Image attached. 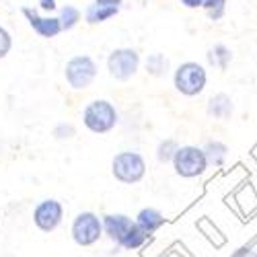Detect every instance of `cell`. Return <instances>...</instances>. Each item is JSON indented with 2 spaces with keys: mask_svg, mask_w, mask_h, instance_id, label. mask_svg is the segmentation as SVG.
Returning a JSON list of instances; mask_svg holds the SVG:
<instances>
[{
  "mask_svg": "<svg viewBox=\"0 0 257 257\" xmlns=\"http://www.w3.org/2000/svg\"><path fill=\"white\" fill-rule=\"evenodd\" d=\"M101 220H103V237L109 239L115 247L123 239V234L130 230V226L134 224V218L123 212H109L105 216H101Z\"/></svg>",
  "mask_w": 257,
  "mask_h": 257,
  "instance_id": "cell-10",
  "label": "cell"
},
{
  "mask_svg": "<svg viewBox=\"0 0 257 257\" xmlns=\"http://www.w3.org/2000/svg\"><path fill=\"white\" fill-rule=\"evenodd\" d=\"M230 60H232V54H230V50H228L226 46H222V44L214 46V48L208 52V62L212 64V66L220 68V70H226V68H228Z\"/></svg>",
  "mask_w": 257,
  "mask_h": 257,
  "instance_id": "cell-19",
  "label": "cell"
},
{
  "mask_svg": "<svg viewBox=\"0 0 257 257\" xmlns=\"http://www.w3.org/2000/svg\"><path fill=\"white\" fill-rule=\"evenodd\" d=\"M23 17L27 19L29 27L33 29V33H37L44 39H54L62 33L60 21L54 15H41L39 9H31V7H23Z\"/></svg>",
  "mask_w": 257,
  "mask_h": 257,
  "instance_id": "cell-9",
  "label": "cell"
},
{
  "mask_svg": "<svg viewBox=\"0 0 257 257\" xmlns=\"http://www.w3.org/2000/svg\"><path fill=\"white\" fill-rule=\"evenodd\" d=\"M58 21H60V27H62V33L64 31H72L80 21H82V13L80 9H76L74 5H64L58 9Z\"/></svg>",
  "mask_w": 257,
  "mask_h": 257,
  "instance_id": "cell-17",
  "label": "cell"
},
{
  "mask_svg": "<svg viewBox=\"0 0 257 257\" xmlns=\"http://www.w3.org/2000/svg\"><path fill=\"white\" fill-rule=\"evenodd\" d=\"M134 222L142 228L144 234H148V237H153V234L157 230H161L167 222V218L163 216V212L157 210V208H151V206H146V208H140L138 214L134 216Z\"/></svg>",
  "mask_w": 257,
  "mask_h": 257,
  "instance_id": "cell-11",
  "label": "cell"
},
{
  "mask_svg": "<svg viewBox=\"0 0 257 257\" xmlns=\"http://www.w3.org/2000/svg\"><path fill=\"white\" fill-rule=\"evenodd\" d=\"M202 151H204V157H206L208 165H212V167H222L224 161H226V155H228L226 144L220 142V140H210V142H206V146L202 148Z\"/></svg>",
  "mask_w": 257,
  "mask_h": 257,
  "instance_id": "cell-16",
  "label": "cell"
},
{
  "mask_svg": "<svg viewBox=\"0 0 257 257\" xmlns=\"http://www.w3.org/2000/svg\"><path fill=\"white\" fill-rule=\"evenodd\" d=\"M31 218H33V224H35L37 230H41V232H54L56 228H60V224L64 220V206L56 198L39 200L33 206Z\"/></svg>",
  "mask_w": 257,
  "mask_h": 257,
  "instance_id": "cell-8",
  "label": "cell"
},
{
  "mask_svg": "<svg viewBox=\"0 0 257 257\" xmlns=\"http://www.w3.org/2000/svg\"><path fill=\"white\" fill-rule=\"evenodd\" d=\"M204 3L206 0H181V5L185 9H200V7H204Z\"/></svg>",
  "mask_w": 257,
  "mask_h": 257,
  "instance_id": "cell-25",
  "label": "cell"
},
{
  "mask_svg": "<svg viewBox=\"0 0 257 257\" xmlns=\"http://www.w3.org/2000/svg\"><path fill=\"white\" fill-rule=\"evenodd\" d=\"M13 50V35L7 27L0 25V60H5Z\"/></svg>",
  "mask_w": 257,
  "mask_h": 257,
  "instance_id": "cell-22",
  "label": "cell"
},
{
  "mask_svg": "<svg viewBox=\"0 0 257 257\" xmlns=\"http://www.w3.org/2000/svg\"><path fill=\"white\" fill-rule=\"evenodd\" d=\"M95 5L101 7H111V9H119L123 5V0H95Z\"/></svg>",
  "mask_w": 257,
  "mask_h": 257,
  "instance_id": "cell-24",
  "label": "cell"
},
{
  "mask_svg": "<svg viewBox=\"0 0 257 257\" xmlns=\"http://www.w3.org/2000/svg\"><path fill=\"white\" fill-rule=\"evenodd\" d=\"M144 70H146L148 76H153V78H165L171 72V60L161 52L148 54L146 60H144Z\"/></svg>",
  "mask_w": 257,
  "mask_h": 257,
  "instance_id": "cell-12",
  "label": "cell"
},
{
  "mask_svg": "<svg viewBox=\"0 0 257 257\" xmlns=\"http://www.w3.org/2000/svg\"><path fill=\"white\" fill-rule=\"evenodd\" d=\"M179 142L177 140H173V138H165V140H161L159 144H157V151H155V157H157V161L159 163H173V159H175V153L179 151Z\"/></svg>",
  "mask_w": 257,
  "mask_h": 257,
  "instance_id": "cell-18",
  "label": "cell"
},
{
  "mask_svg": "<svg viewBox=\"0 0 257 257\" xmlns=\"http://www.w3.org/2000/svg\"><path fill=\"white\" fill-rule=\"evenodd\" d=\"M202 9L212 21H220L226 13V0H206Z\"/></svg>",
  "mask_w": 257,
  "mask_h": 257,
  "instance_id": "cell-20",
  "label": "cell"
},
{
  "mask_svg": "<svg viewBox=\"0 0 257 257\" xmlns=\"http://www.w3.org/2000/svg\"><path fill=\"white\" fill-rule=\"evenodd\" d=\"M208 82V72L198 62H183L173 70V87L185 97H198L204 93Z\"/></svg>",
  "mask_w": 257,
  "mask_h": 257,
  "instance_id": "cell-6",
  "label": "cell"
},
{
  "mask_svg": "<svg viewBox=\"0 0 257 257\" xmlns=\"http://www.w3.org/2000/svg\"><path fill=\"white\" fill-rule=\"evenodd\" d=\"M146 159L138 151H119L111 159V175L121 185H136L146 177Z\"/></svg>",
  "mask_w": 257,
  "mask_h": 257,
  "instance_id": "cell-2",
  "label": "cell"
},
{
  "mask_svg": "<svg viewBox=\"0 0 257 257\" xmlns=\"http://www.w3.org/2000/svg\"><path fill=\"white\" fill-rule=\"evenodd\" d=\"M173 169L175 173L183 179H194V177H200L204 175V171L208 169V161L204 157V151L194 144H183L179 146V151L175 153V159H173Z\"/></svg>",
  "mask_w": 257,
  "mask_h": 257,
  "instance_id": "cell-7",
  "label": "cell"
},
{
  "mask_svg": "<svg viewBox=\"0 0 257 257\" xmlns=\"http://www.w3.org/2000/svg\"><path fill=\"white\" fill-rule=\"evenodd\" d=\"M37 9L44 11L46 15H52L54 11H58V3L56 0H37Z\"/></svg>",
  "mask_w": 257,
  "mask_h": 257,
  "instance_id": "cell-23",
  "label": "cell"
},
{
  "mask_svg": "<svg viewBox=\"0 0 257 257\" xmlns=\"http://www.w3.org/2000/svg\"><path fill=\"white\" fill-rule=\"evenodd\" d=\"M119 13V9H111V7H101V5H89L84 9V21L89 25H101V23H107L109 19H113L115 15Z\"/></svg>",
  "mask_w": 257,
  "mask_h": 257,
  "instance_id": "cell-15",
  "label": "cell"
},
{
  "mask_svg": "<svg viewBox=\"0 0 257 257\" xmlns=\"http://www.w3.org/2000/svg\"><path fill=\"white\" fill-rule=\"evenodd\" d=\"M148 239H151V237H148V234H144L142 228L134 222V224L130 226V230L123 234V239L117 243V247L123 249V251H138V249H142V247L148 243Z\"/></svg>",
  "mask_w": 257,
  "mask_h": 257,
  "instance_id": "cell-14",
  "label": "cell"
},
{
  "mask_svg": "<svg viewBox=\"0 0 257 257\" xmlns=\"http://www.w3.org/2000/svg\"><path fill=\"white\" fill-rule=\"evenodd\" d=\"M99 74V64L89 54L72 56L64 66V80L72 91H84L95 82Z\"/></svg>",
  "mask_w": 257,
  "mask_h": 257,
  "instance_id": "cell-3",
  "label": "cell"
},
{
  "mask_svg": "<svg viewBox=\"0 0 257 257\" xmlns=\"http://www.w3.org/2000/svg\"><path fill=\"white\" fill-rule=\"evenodd\" d=\"M105 66L113 80L127 82L138 74V70L142 66V58H140L138 50H134V48H115L107 54Z\"/></svg>",
  "mask_w": 257,
  "mask_h": 257,
  "instance_id": "cell-5",
  "label": "cell"
},
{
  "mask_svg": "<svg viewBox=\"0 0 257 257\" xmlns=\"http://www.w3.org/2000/svg\"><path fill=\"white\" fill-rule=\"evenodd\" d=\"M206 111H208V115H210V117L226 119V117H230V115H232V101H230V97H228V95L218 93V95L210 97Z\"/></svg>",
  "mask_w": 257,
  "mask_h": 257,
  "instance_id": "cell-13",
  "label": "cell"
},
{
  "mask_svg": "<svg viewBox=\"0 0 257 257\" xmlns=\"http://www.w3.org/2000/svg\"><path fill=\"white\" fill-rule=\"evenodd\" d=\"M80 119H82V125L87 127L91 134L105 136L117 127L119 111H117L115 103L109 99H93L82 107Z\"/></svg>",
  "mask_w": 257,
  "mask_h": 257,
  "instance_id": "cell-1",
  "label": "cell"
},
{
  "mask_svg": "<svg viewBox=\"0 0 257 257\" xmlns=\"http://www.w3.org/2000/svg\"><path fill=\"white\" fill-rule=\"evenodd\" d=\"M234 257H257V251H253V249H241L239 253H234Z\"/></svg>",
  "mask_w": 257,
  "mask_h": 257,
  "instance_id": "cell-26",
  "label": "cell"
},
{
  "mask_svg": "<svg viewBox=\"0 0 257 257\" xmlns=\"http://www.w3.org/2000/svg\"><path fill=\"white\" fill-rule=\"evenodd\" d=\"M70 239L78 247H93L103 239V220L97 212L82 210L70 222Z\"/></svg>",
  "mask_w": 257,
  "mask_h": 257,
  "instance_id": "cell-4",
  "label": "cell"
},
{
  "mask_svg": "<svg viewBox=\"0 0 257 257\" xmlns=\"http://www.w3.org/2000/svg\"><path fill=\"white\" fill-rule=\"evenodd\" d=\"M52 136L56 140H72L76 136V127L70 123V121H60L54 125V130H52Z\"/></svg>",
  "mask_w": 257,
  "mask_h": 257,
  "instance_id": "cell-21",
  "label": "cell"
}]
</instances>
